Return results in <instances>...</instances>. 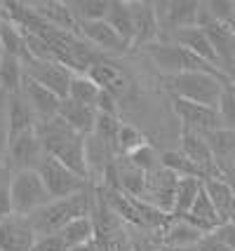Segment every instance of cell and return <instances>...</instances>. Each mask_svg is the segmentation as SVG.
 Segmentation results:
<instances>
[{"mask_svg":"<svg viewBox=\"0 0 235 251\" xmlns=\"http://www.w3.org/2000/svg\"><path fill=\"white\" fill-rule=\"evenodd\" d=\"M38 136L43 141V148L50 157L59 160L66 164L68 169H73L76 174L90 178V169H87V139L80 136L68 127L61 118H54L50 122H40L38 125Z\"/></svg>","mask_w":235,"mask_h":251,"instance_id":"obj_1","label":"cell"},{"mask_svg":"<svg viewBox=\"0 0 235 251\" xmlns=\"http://www.w3.org/2000/svg\"><path fill=\"white\" fill-rule=\"evenodd\" d=\"M92 211H94V190L90 186L87 190H82V193H78L73 197L52 200L50 204H45L43 209H38L35 214H31L28 223H31V228L35 230L38 237L59 235L71 221L82 219V216H92Z\"/></svg>","mask_w":235,"mask_h":251,"instance_id":"obj_2","label":"cell"},{"mask_svg":"<svg viewBox=\"0 0 235 251\" xmlns=\"http://www.w3.org/2000/svg\"><path fill=\"white\" fill-rule=\"evenodd\" d=\"M165 89L172 97L183 99V101H193L200 106H209V108H219V101L224 94V87L231 82V77L224 73H181V75L162 77Z\"/></svg>","mask_w":235,"mask_h":251,"instance_id":"obj_3","label":"cell"},{"mask_svg":"<svg viewBox=\"0 0 235 251\" xmlns=\"http://www.w3.org/2000/svg\"><path fill=\"white\" fill-rule=\"evenodd\" d=\"M141 52L160 71L162 77L181 75V73H195V71H202V73H224L216 66L202 61L200 56L190 54L188 50H183L181 45H177L174 40H169V38L167 40H157V43L146 45V47H141Z\"/></svg>","mask_w":235,"mask_h":251,"instance_id":"obj_4","label":"cell"},{"mask_svg":"<svg viewBox=\"0 0 235 251\" xmlns=\"http://www.w3.org/2000/svg\"><path fill=\"white\" fill-rule=\"evenodd\" d=\"M52 202V195L47 190L45 181L38 169H22L14 172L12 178V207H14V216H24L28 219L38 209Z\"/></svg>","mask_w":235,"mask_h":251,"instance_id":"obj_5","label":"cell"},{"mask_svg":"<svg viewBox=\"0 0 235 251\" xmlns=\"http://www.w3.org/2000/svg\"><path fill=\"white\" fill-rule=\"evenodd\" d=\"M38 172L43 176L52 200H66V197H73L90 188V178L76 174L73 169H68L66 164H61L59 160L50 157L47 153L43 157L40 167H38Z\"/></svg>","mask_w":235,"mask_h":251,"instance_id":"obj_6","label":"cell"},{"mask_svg":"<svg viewBox=\"0 0 235 251\" xmlns=\"http://www.w3.org/2000/svg\"><path fill=\"white\" fill-rule=\"evenodd\" d=\"M24 73L31 80H35L38 85L54 92L59 99H68L71 80L76 75L73 71H68L66 66L59 64V61H38V59L24 61Z\"/></svg>","mask_w":235,"mask_h":251,"instance_id":"obj_7","label":"cell"},{"mask_svg":"<svg viewBox=\"0 0 235 251\" xmlns=\"http://www.w3.org/2000/svg\"><path fill=\"white\" fill-rule=\"evenodd\" d=\"M172 110L181 120V129L209 134V131L224 127V120H221L219 110L209 108V106H200V103H193V101H183V99L172 97Z\"/></svg>","mask_w":235,"mask_h":251,"instance_id":"obj_8","label":"cell"},{"mask_svg":"<svg viewBox=\"0 0 235 251\" xmlns=\"http://www.w3.org/2000/svg\"><path fill=\"white\" fill-rule=\"evenodd\" d=\"M45 157V148H43V141L38 136V131H26V134H19L10 141V148H7V157H5V164L10 167L12 172H22V169H38L40 162Z\"/></svg>","mask_w":235,"mask_h":251,"instance_id":"obj_9","label":"cell"},{"mask_svg":"<svg viewBox=\"0 0 235 251\" xmlns=\"http://www.w3.org/2000/svg\"><path fill=\"white\" fill-rule=\"evenodd\" d=\"M87 75L101 87V92H108L111 97H115L120 103L132 94V80L125 73L120 66H115L113 61H108L106 56H99L94 66L87 71Z\"/></svg>","mask_w":235,"mask_h":251,"instance_id":"obj_10","label":"cell"},{"mask_svg":"<svg viewBox=\"0 0 235 251\" xmlns=\"http://www.w3.org/2000/svg\"><path fill=\"white\" fill-rule=\"evenodd\" d=\"M200 5L195 0H172V2H156L157 17H160V26L162 31L169 35L181 28H193L198 26V17H200Z\"/></svg>","mask_w":235,"mask_h":251,"instance_id":"obj_11","label":"cell"},{"mask_svg":"<svg viewBox=\"0 0 235 251\" xmlns=\"http://www.w3.org/2000/svg\"><path fill=\"white\" fill-rule=\"evenodd\" d=\"M179 176L167 172L165 167H160L157 172L148 174V188H146L144 202L157 207L160 211H165L172 216L174 209V200H177V188H179Z\"/></svg>","mask_w":235,"mask_h":251,"instance_id":"obj_12","label":"cell"},{"mask_svg":"<svg viewBox=\"0 0 235 251\" xmlns=\"http://www.w3.org/2000/svg\"><path fill=\"white\" fill-rule=\"evenodd\" d=\"M24 97V101L31 106V110L35 113V118H38V125L40 122H50L59 118V108H61V101L64 99H59L54 92H50L45 89L43 85H38L35 80L26 75L24 77V85H22V92H19Z\"/></svg>","mask_w":235,"mask_h":251,"instance_id":"obj_13","label":"cell"},{"mask_svg":"<svg viewBox=\"0 0 235 251\" xmlns=\"http://www.w3.org/2000/svg\"><path fill=\"white\" fill-rule=\"evenodd\" d=\"M76 33H78L87 45H92L97 52H104V54H106V52H127V50H130V47L125 45V40L115 33V28H113L106 19L78 24Z\"/></svg>","mask_w":235,"mask_h":251,"instance_id":"obj_14","label":"cell"},{"mask_svg":"<svg viewBox=\"0 0 235 251\" xmlns=\"http://www.w3.org/2000/svg\"><path fill=\"white\" fill-rule=\"evenodd\" d=\"M181 153L188 157L193 164L200 167V172L205 174V178H212V176H221L219 167H216V160H214V153L209 148L207 139L198 134V131L190 129H181Z\"/></svg>","mask_w":235,"mask_h":251,"instance_id":"obj_15","label":"cell"},{"mask_svg":"<svg viewBox=\"0 0 235 251\" xmlns=\"http://www.w3.org/2000/svg\"><path fill=\"white\" fill-rule=\"evenodd\" d=\"M132 5V17H134V47L141 50L146 45L157 43L160 38V17H157V7L156 2H146V0H136L130 2Z\"/></svg>","mask_w":235,"mask_h":251,"instance_id":"obj_16","label":"cell"},{"mask_svg":"<svg viewBox=\"0 0 235 251\" xmlns=\"http://www.w3.org/2000/svg\"><path fill=\"white\" fill-rule=\"evenodd\" d=\"M35 240V230L31 228L28 219L10 216L0 221V251H31Z\"/></svg>","mask_w":235,"mask_h":251,"instance_id":"obj_17","label":"cell"},{"mask_svg":"<svg viewBox=\"0 0 235 251\" xmlns=\"http://www.w3.org/2000/svg\"><path fill=\"white\" fill-rule=\"evenodd\" d=\"M202 31L207 33L214 52L219 56L221 71L228 75V71H231V66L235 61V31L231 28L228 22H212L207 26H202Z\"/></svg>","mask_w":235,"mask_h":251,"instance_id":"obj_18","label":"cell"},{"mask_svg":"<svg viewBox=\"0 0 235 251\" xmlns=\"http://www.w3.org/2000/svg\"><path fill=\"white\" fill-rule=\"evenodd\" d=\"M169 40H174L177 45H181L183 50H188L190 54L200 56L202 61H207V64L216 66L219 71H221V64H219V56L214 52L212 43H209V38H207V33L202 31L200 26H193V28H181V31H174L169 35Z\"/></svg>","mask_w":235,"mask_h":251,"instance_id":"obj_19","label":"cell"},{"mask_svg":"<svg viewBox=\"0 0 235 251\" xmlns=\"http://www.w3.org/2000/svg\"><path fill=\"white\" fill-rule=\"evenodd\" d=\"M59 118L66 122L76 134L87 139V136L94 134L99 113H97V108H92V106H82V103H76L71 99H64L61 101V108H59Z\"/></svg>","mask_w":235,"mask_h":251,"instance_id":"obj_20","label":"cell"},{"mask_svg":"<svg viewBox=\"0 0 235 251\" xmlns=\"http://www.w3.org/2000/svg\"><path fill=\"white\" fill-rule=\"evenodd\" d=\"M202 136L207 139L209 148H212L221 176H226L235 167V129L221 127V129H214L209 134H202Z\"/></svg>","mask_w":235,"mask_h":251,"instance_id":"obj_21","label":"cell"},{"mask_svg":"<svg viewBox=\"0 0 235 251\" xmlns=\"http://www.w3.org/2000/svg\"><path fill=\"white\" fill-rule=\"evenodd\" d=\"M202 186H205V193H207L209 200H212V204L216 207V211H219L221 221H224V223L235 221V190H233V186L226 181L224 176L205 178Z\"/></svg>","mask_w":235,"mask_h":251,"instance_id":"obj_22","label":"cell"},{"mask_svg":"<svg viewBox=\"0 0 235 251\" xmlns=\"http://www.w3.org/2000/svg\"><path fill=\"white\" fill-rule=\"evenodd\" d=\"M33 12L43 19L45 24H50L52 28L59 31H76L78 28V19L71 10L68 2H56V0H40V2H31Z\"/></svg>","mask_w":235,"mask_h":251,"instance_id":"obj_23","label":"cell"},{"mask_svg":"<svg viewBox=\"0 0 235 251\" xmlns=\"http://www.w3.org/2000/svg\"><path fill=\"white\" fill-rule=\"evenodd\" d=\"M165 247H198L207 235L186 219H172L162 232Z\"/></svg>","mask_w":235,"mask_h":251,"instance_id":"obj_24","label":"cell"},{"mask_svg":"<svg viewBox=\"0 0 235 251\" xmlns=\"http://www.w3.org/2000/svg\"><path fill=\"white\" fill-rule=\"evenodd\" d=\"M106 22L115 28V33L123 38L130 50L134 47V17H132V5L127 0H113Z\"/></svg>","mask_w":235,"mask_h":251,"instance_id":"obj_25","label":"cell"},{"mask_svg":"<svg viewBox=\"0 0 235 251\" xmlns=\"http://www.w3.org/2000/svg\"><path fill=\"white\" fill-rule=\"evenodd\" d=\"M38 129V118L31 110V106L24 101L22 94H14L10 99V131L12 139L19 136V134H26V131ZM10 139V141H12Z\"/></svg>","mask_w":235,"mask_h":251,"instance_id":"obj_26","label":"cell"},{"mask_svg":"<svg viewBox=\"0 0 235 251\" xmlns=\"http://www.w3.org/2000/svg\"><path fill=\"white\" fill-rule=\"evenodd\" d=\"M101 97V87L92 80L87 73H76L71 80V89H68V99L82 103V106H92L97 108V101Z\"/></svg>","mask_w":235,"mask_h":251,"instance_id":"obj_27","label":"cell"},{"mask_svg":"<svg viewBox=\"0 0 235 251\" xmlns=\"http://www.w3.org/2000/svg\"><path fill=\"white\" fill-rule=\"evenodd\" d=\"M202 190V178H181L179 188H177V200H174V209H172V219H183L188 216L195 200Z\"/></svg>","mask_w":235,"mask_h":251,"instance_id":"obj_28","label":"cell"},{"mask_svg":"<svg viewBox=\"0 0 235 251\" xmlns=\"http://www.w3.org/2000/svg\"><path fill=\"white\" fill-rule=\"evenodd\" d=\"M59 235L64 237L68 249H76V247H82V244H87V242H92L97 237V226H94L92 216H82V219L71 221Z\"/></svg>","mask_w":235,"mask_h":251,"instance_id":"obj_29","label":"cell"},{"mask_svg":"<svg viewBox=\"0 0 235 251\" xmlns=\"http://www.w3.org/2000/svg\"><path fill=\"white\" fill-rule=\"evenodd\" d=\"M24 61L12 54H5L2 64H0V89H5L7 94H19L24 85Z\"/></svg>","mask_w":235,"mask_h":251,"instance_id":"obj_30","label":"cell"},{"mask_svg":"<svg viewBox=\"0 0 235 251\" xmlns=\"http://www.w3.org/2000/svg\"><path fill=\"white\" fill-rule=\"evenodd\" d=\"M127 237L132 251H160L165 247L162 230L141 228V226H127Z\"/></svg>","mask_w":235,"mask_h":251,"instance_id":"obj_31","label":"cell"},{"mask_svg":"<svg viewBox=\"0 0 235 251\" xmlns=\"http://www.w3.org/2000/svg\"><path fill=\"white\" fill-rule=\"evenodd\" d=\"M162 167L172 174H177L179 178H202L205 181V174L200 172V167L190 162L181 151H165L162 153Z\"/></svg>","mask_w":235,"mask_h":251,"instance_id":"obj_32","label":"cell"},{"mask_svg":"<svg viewBox=\"0 0 235 251\" xmlns=\"http://www.w3.org/2000/svg\"><path fill=\"white\" fill-rule=\"evenodd\" d=\"M111 2L113 0H76V2H68L71 10L76 14L78 24L82 22H101L108 17L111 12Z\"/></svg>","mask_w":235,"mask_h":251,"instance_id":"obj_33","label":"cell"},{"mask_svg":"<svg viewBox=\"0 0 235 251\" xmlns=\"http://www.w3.org/2000/svg\"><path fill=\"white\" fill-rule=\"evenodd\" d=\"M146 143H148V139L136 129L134 125H125L123 122V127L118 131V139H115V153H118V157H130Z\"/></svg>","mask_w":235,"mask_h":251,"instance_id":"obj_34","label":"cell"},{"mask_svg":"<svg viewBox=\"0 0 235 251\" xmlns=\"http://www.w3.org/2000/svg\"><path fill=\"white\" fill-rule=\"evenodd\" d=\"M127 160L134 164V167H139L141 172H146V174H153V172H157V169L162 167V153H157L156 146H151V143L141 146V148L134 151Z\"/></svg>","mask_w":235,"mask_h":251,"instance_id":"obj_35","label":"cell"},{"mask_svg":"<svg viewBox=\"0 0 235 251\" xmlns=\"http://www.w3.org/2000/svg\"><path fill=\"white\" fill-rule=\"evenodd\" d=\"M10 99L12 94H7L5 89H0V164H5L7 157V148H10Z\"/></svg>","mask_w":235,"mask_h":251,"instance_id":"obj_36","label":"cell"},{"mask_svg":"<svg viewBox=\"0 0 235 251\" xmlns=\"http://www.w3.org/2000/svg\"><path fill=\"white\" fill-rule=\"evenodd\" d=\"M12 172L7 164H0V221L14 216V207H12Z\"/></svg>","mask_w":235,"mask_h":251,"instance_id":"obj_37","label":"cell"},{"mask_svg":"<svg viewBox=\"0 0 235 251\" xmlns=\"http://www.w3.org/2000/svg\"><path fill=\"white\" fill-rule=\"evenodd\" d=\"M120 127H123L120 118H113V115H104V113H99V118H97V127H94V136L101 139V141L111 143L113 148H115V139H118Z\"/></svg>","mask_w":235,"mask_h":251,"instance_id":"obj_38","label":"cell"},{"mask_svg":"<svg viewBox=\"0 0 235 251\" xmlns=\"http://www.w3.org/2000/svg\"><path fill=\"white\" fill-rule=\"evenodd\" d=\"M219 115L224 120V127L228 129H235V85L233 80L224 87V94H221V101H219Z\"/></svg>","mask_w":235,"mask_h":251,"instance_id":"obj_39","label":"cell"},{"mask_svg":"<svg viewBox=\"0 0 235 251\" xmlns=\"http://www.w3.org/2000/svg\"><path fill=\"white\" fill-rule=\"evenodd\" d=\"M31 251H71L68 244L64 242L61 235H45V237H38Z\"/></svg>","mask_w":235,"mask_h":251,"instance_id":"obj_40","label":"cell"},{"mask_svg":"<svg viewBox=\"0 0 235 251\" xmlns=\"http://www.w3.org/2000/svg\"><path fill=\"white\" fill-rule=\"evenodd\" d=\"M97 113H104V115H113L118 118L120 115V101L115 97H111L108 92H101L99 101H97Z\"/></svg>","mask_w":235,"mask_h":251,"instance_id":"obj_41","label":"cell"},{"mask_svg":"<svg viewBox=\"0 0 235 251\" xmlns=\"http://www.w3.org/2000/svg\"><path fill=\"white\" fill-rule=\"evenodd\" d=\"M198 249H200V251H233L224 240H221V237H216L214 232H212V235H207V237L198 244Z\"/></svg>","mask_w":235,"mask_h":251,"instance_id":"obj_42","label":"cell"},{"mask_svg":"<svg viewBox=\"0 0 235 251\" xmlns=\"http://www.w3.org/2000/svg\"><path fill=\"white\" fill-rule=\"evenodd\" d=\"M214 235H216V237H221V240H224L226 244H228V247L235 251V221H231V223H224L221 228L214 232Z\"/></svg>","mask_w":235,"mask_h":251,"instance_id":"obj_43","label":"cell"},{"mask_svg":"<svg viewBox=\"0 0 235 251\" xmlns=\"http://www.w3.org/2000/svg\"><path fill=\"white\" fill-rule=\"evenodd\" d=\"M71 251H104V247H101L99 242H97V237H94L92 242L82 244V247H76V249H71Z\"/></svg>","mask_w":235,"mask_h":251,"instance_id":"obj_44","label":"cell"},{"mask_svg":"<svg viewBox=\"0 0 235 251\" xmlns=\"http://www.w3.org/2000/svg\"><path fill=\"white\" fill-rule=\"evenodd\" d=\"M160 251H200L198 247H162Z\"/></svg>","mask_w":235,"mask_h":251,"instance_id":"obj_45","label":"cell"},{"mask_svg":"<svg viewBox=\"0 0 235 251\" xmlns=\"http://www.w3.org/2000/svg\"><path fill=\"white\" fill-rule=\"evenodd\" d=\"M224 178H226V181H228V183H231V186H233V190H235V167H233V169H231V172H228V174L224 176Z\"/></svg>","mask_w":235,"mask_h":251,"instance_id":"obj_46","label":"cell"},{"mask_svg":"<svg viewBox=\"0 0 235 251\" xmlns=\"http://www.w3.org/2000/svg\"><path fill=\"white\" fill-rule=\"evenodd\" d=\"M7 22V14H5V10H2V2H0V26Z\"/></svg>","mask_w":235,"mask_h":251,"instance_id":"obj_47","label":"cell"},{"mask_svg":"<svg viewBox=\"0 0 235 251\" xmlns=\"http://www.w3.org/2000/svg\"><path fill=\"white\" fill-rule=\"evenodd\" d=\"M228 77H231V80H235V61H233V66H231V71H228Z\"/></svg>","mask_w":235,"mask_h":251,"instance_id":"obj_48","label":"cell"},{"mask_svg":"<svg viewBox=\"0 0 235 251\" xmlns=\"http://www.w3.org/2000/svg\"><path fill=\"white\" fill-rule=\"evenodd\" d=\"M2 59H5V47H2V43H0V64H2Z\"/></svg>","mask_w":235,"mask_h":251,"instance_id":"obj_49","label":"cell"},{"mask_svg":"<svg viewBox=\"0 0 235 251\" xmlns=\"http://www.w3.org/2000/svg\"><path fill=\"white\" fill-rule=\"evenodd\" d=\"M228 24H231V28H233V31H235V14H233V17H231V22H228Z\"/></svg>","mask_w":235,"mask_h":251,"instance_id":"obj_50","label":"cell"},{"mask_svg":"<svg viewBox=\"0 0 235 251\" xmlns=\"http://www.w3.org/2000/svg\"><path fill=\"white\" fill-rule=\"evenodd\" d=\"M233 85H235V80H233Z\"/></svg>","mask_w":235,"mask_h":251,"instance_id":"obj_51","label":"cell"},{"mask_svg":"<svg viewBox=\"0 0 235 251\" xmlns=\"http://www.w3.org/2000/svg\"><path fill=\"white\" fill-rule=\"evenodd\" d=\"M233 2H235V0H233Z\"/></svg>","mask_w":235,"mask_h":251,"instance_id":"obj_52","label":"cell"}]
</instances>
